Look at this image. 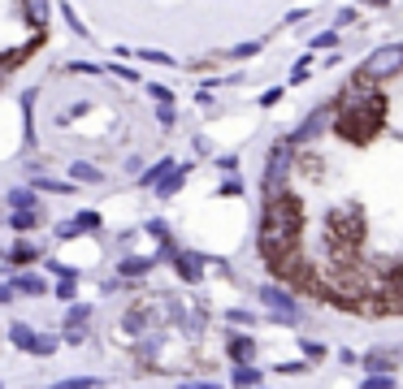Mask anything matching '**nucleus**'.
I'll use <instances>...</instances> for the list:
<instances>
[{
	"instance_id": "1",
	"label": "nucleus",
	"mask_w": 403,
	"mask_h": 389,
	"mask_svg": "<svg viewBox=\"0 0 403 389\" xmlns=\"http://www.w3.org/2000/svg\"><path fill=\"white\" fill-rule=\"evenodd\" d=\"M299 229H304V207L291 195H278L265 203V225H260V255L269 264L295 255V243H299Z\"/></svg>"
},
{
	"instance_id": "2",
	"label": "nucleus",
	"mask_w": 403,
	"mask_h": 389,
	"mask_svg": "<svg viewBox=\"0 0 403 389\" xmlns=\"http://www.w3.org/2000/svg\"><path fill=\"white\" fill-rule=\"evenodd\" d=\"M377 125H382V109L369 113V104H338L334 109V130L351 143H364L377 135Z\"/></svg>"
},
{
	"instance_id": "3",
	"label": "nucleus",
	"mask_w": 403,
	"mask_h": 389,
	"mask_svg": "<svg viewBox=\"0 0 403 389\" xmlns=\"http://www.w3.org/2000/svg\"><path fill=\"white\" fill-rule=\"evenodd\" d=\"M395 74H403V43L377 48L373 57L360 65V78H373V83H382V78H395Z\"/></svg>"
},
{
	"instance_id": "4",
	"label": "nucleus",
	"mask_w": 403,
	"mask_h": 389,
	"mask_svg": "<svg viewBox=\"0 0 403 389\" xmlns=\"http://www.w3.org/2000/svg\"><path fill=\"white\" fill-rule=\"evenodd\" d=\"M291 147H295V143L286 139V143H278V147L269 151V169H265V195H269V199L282 195V182H286V173H291V161H295Z\"/></svg>"
},
{
	"instance_id": "5",
	"label": "nucleus",
	"mask_w": 403,
	"mask_h": 389,
	"mask_svg": "<svg viewBox=\"0 0 403 389\" xmlns=\"http://www.w3.org/2000/svg\"><path fill=\"white\" fill-rule=\"evenodd\" d=\"M260 303H265L282 325H291V320L299 316V299H295V294H286L282 285H260Z\"/></svg>"
},
{
	"instance_id": "6",
	"label": "nucleus",
	"mask_w": 403,
	"mask_h": 389,
	"mask_svg": "<svg viewBox=\"0 0 403 389\" xmlns=\"http://www.w3.org/2000/svg\"><path fill=\"white\" fill-rule=\"evenodd\" d=\"M330 113H334L330 104H321V109H312V113H308V121H304V125H299L295 135H291V143H308V139H317L321 130L330 125Z\"/></svg>"
},
{
	"instance_id": "7",
	"label": "nucleus",
	"mask_w": 403,
	"mask_h": 389,
	"mask_svg": "<svg viewBox=\"0 0 403 389\" xmlns=\"http://www.w3.org/2000/svg\"><path fill=\"white\" fill-rule=\"evenodd\" d=\"M87 229H91V233L100 229V212H91V207H87V212H79V217L61 229V238H74V233H87Z\"/></svg>"
},
{
	"instance_id": "8",
	"label": "nucleus",
	"mask_w": 403,
	"mask_h": 389,
	"mask_svg": "<svg viewBox=\"0 0 403 389\" xmlns=\"http://www.w3.org/2000/svg\"><path fill=\"white\" fill-rule=\"evenodd\" d=\"M173 264H178V277L183 281H195L199 273H204V259L191 255V251H178V255H173Z\"/></svg>"
},
{
	"instance_id": "9",
	"label": "nucleus",
	"mask_w": 403,
	"mask_h": 389,
	"mask_svg": "<svg viewBox=\"0 0 403 389\" xmlns=\"http://www.w3.org/2000/svg\"><path fill=\"white\" fill-rule=\"evenodd\" d=\"M9 342H13V346H22V350H35V329H31V325H22V320H18V325H9Z\"/></svg>"
},
{
	"instance_id": "10",
	"label": "nucleus",
	"mask_w": 403,
	"mask_h": 389,
	"mask_svg": "<svg viewBox=\"0 0 403 389\" xmlns=\"http://www.w3.org/2000/svg\"><path fill=\"white\" fill-rule=\"evenodd\" d=\"M13 290H18V294H44V281H39L35 273H18V277H13Z\"/></svg>"
},
{
	"instance_id": "11",
	"label": "nucleus",
	"mask_w": 403,
	"mask_h": 389,
	"mask_svg": "<svg viewBox=\"0 0 403 389\" xmlns=\"http://www.w3.org/2000/svg\"><path fill=\"white\" fill-rule=\"evenodd\" d=\"M330 233H343V238L351 243L360 233V225H356V217H330Z\"/></svg>"
},
{
	"instance_id": "12",
	"label": "nucleus",
	"mask_w": 403,
	"mask_h": 389,
	"mask_svg": "<svg viewBox=\"0 0 403 389\" xmlns=\"http://www.w3.org/2000/svg\"><path fill=\"white\" fill-rule=\"evenodd\" d=\"M169 169H173V161H169V156H165V161H161V165H152V169H147V173L139 177V186H152V191H157V182H161V177H165Z\"/></svg>"
},
{
	"instance_id": "13",
	"label": "nucleus",
	"mask_w": 403,
	"mask_h": 389,
	"mask_svg": "<svg viewBox=\"0 0 403 389\" xmlns=\"http://www.w3.org/2000/svg\"><path fill=\"white\" fill-rule=\"evenodd\" d=\"M22 13H27L35 26H44L48 22V0H22Z\"/></svg>"
},
{
	"instance_id": "14",
	"label": "nucleus",
	"mask_w": 403,
	"mask_h": 389,
	"mask_svg": "<svg viewBox=\"0 0 403 389\" xmlns=\"http://www.w3.org/2000/svg\"><path fill=\"white\" fill-rule=\"evenodd\" d=\"M230 355H234L239 363H247L251 355H256V342H251V337H230Z\"/></svg>"
},
{
	"instance_id": "15",
	"label": "nucleus",
	"mask_w": 403,
	"mask_h": 389,
	"mask_svg": "<svg viewBox=\"0 0 403 389\" xmlns=\"http://www.w3.org/2000/svg\"><path fill=\"white\" fill-rule=\"evenodd\" d=\"M35 255H39V251H35L31 243H13V251H9V259H13L18 268H22V264H35Z\"/></svg>"
},
{
	"instance_id": "16",
	"label": "nucleus",
	"mask_w": 403,
	"mask_h": 389,
	"mask_svg": "<svg viewBox=\"0 0 403 389\" xmlns=\"http://www.w3.org/2000/svg\"><path fill=\"white\" fill-rule=\"evenodd\" d=\"M9 225H13V229H35V207H13Z\"/></svg>"
},
{
	"instance_id": "17",
	"label": "nucleus",
	"mask_w": 403,
	"mask_h": 389,
	"mask_svg": "<svg viewBox=\"0 0 403 389\" xmlns=\"http://www.w3.org/2000/svg\"><path fill=\"white\" fill-rule=\"evenodd\" d=\"M230 381H234V385H260V372L247 368V363H239V368L230 372Z\"/></svg>"
},
{
	"instance_id": "18",
	"label": "nucleus",
	"mask_w": 403,
	"mask_h": 389,
	"mask_svg": "<svg viewBox=\"0 0 403 389\" xmlns=\"http://www.w3.org/2000/svg\"><path fill=\"white\" fill-rule=\"evenodd\" d=\"M70 173H74V182H100V177H105V173H100L95 165H87V161H79Z\"/></svg>"
},
{
	"instance_id": "19",
	"label": "nucleus",
	"mask_w": 403,
	"mask_h": 389,
	"mask_svg": "<svg viewBox=\"0 0 403 389\" xmlns=\"http://www.w3.org/2000/svg\"><path fill=\"white\" fill-rule=\"evenodd\" d=\"M152 268V259H121V277H143Z\"/></svg>"
},
{
	"instance_id": "20",
	"label": "nucleus",
	"mask_w": 403,
	"mask_h": 389,
	"mask_svg": "<svg viewBox=\"0 0 403 389\" xmlns=\"http://www.w3.org/2000/svg\"><path fill=\"white\" fill-rule=\"evenodd\" d=\"M178 186H183V169H169V177H161V186H157V191H161V195H173Z\"/></svg>"
},
{
	"instance_id": "21",
	"label": "nucleus",
	"mask_w": 403,
	"mask_h": 389,
	"mask_svg": "<svg viewBox=\"0 0 403 389\" xmlns=\"http://www.w3.org/2000/svg\"><path fill=\"white\" fill-rule=\"evenodd\" d=\"M9 203H13V207H35V191H27V186L9 191Z\"/></svg>"
},
{
	"instance_id": "22",
	"label": "nucleus",
	"mask_w": 403,
	"mask_h": 389,
	"mask_svg": "<svg viewBox=\"0 0 403 389\" xmlns=\"http://www.w3.org/2000/svg\"><path fill=\"white\" fill-rule=\"evenodd\" d=\"M390 363H395V359H390L386 350H377V355H364V368H373V372H377V368H390Z\"/></svg>"
},
{
	"instance_id": "23",
	"label": "nucleus",
	"mask_w": 403,
	"mask_h": 389,
	"mask_svg": "<svg viewBox=\"0 0 403 389\" xmlns=\"http://www.w3.org/2000/svg\"><path fill=\"white\" fill-rule=\"evenodd\" d=\"M395 381L386 376V372H373V376H364V389H390Z\"/></svg>"
},
{
	"instance_id": "24",
	"label": "nucleus",
	"mask_w": 403,
	"mask_h": 389,
	"mask_svg": "<svg viewBox=\"0 0 403 389\" xmlns=\"http://www.w3.org/2000/svg\"><path fill=\"white\" fill-rule=\"evenodd\" d=\"M256 52H260V43H239V48H230V57L247 61V57H256Z\"/></svg>"
},
{
	"instance_id": "25",
	"label": "nucleus",
	"mask_w": 403,
	"mask_h": 389,
	"mask_svg": "<svg viewBox=\"0 0 403 389\" xmlns=\"http://www.w3.org/2000/svg\"><path fill=\"white\" fill-rule=\"evenodd\" d=\"M121 325H126V329H131V333H143V311H131V316H126Z\"/></svg>"
},
{
	"instance_id": "26",
	"label": "nucleus",
	"mask_w": 403,
	"mask_h": 389,
	"mask_svg": "<svg viewBox=\"0 0 403 389\" xmlns=\"http://www.w3.org/2000/svg\"><path fill=\"white\" fill-rule=\"evenodd\" d=\"M312 48H338V35H334V31H325V35H317V39H312Z\"/></svg>"
},
{
	"instance_id": "27",
	"label": "nucleus",
	"mask_w": 403,
	"mask_h": 389,
	"mask_svg": "<svg viewBox=\"0 0 403 389\" xmlns=\"http://www.w3.org/2000/svg\"><path fill=\"white\" fill-rule=\"evenodd\" d=\"M87 316H91V307H83V303H79V307H70V325H83Z\"/></svg>"
},
{
	"instance_id": "28",
	"label": "nucleus",
	"mask_w": 403,
	"mask_h": 389,
	"mask_svg": "<svg viewBox=\"0 0 403 389\" xmlns=\"http://www.w3.org/2000/svg\"><path fill=\"white\" fill-rule=\"evenodd\" d=\"M53 350H57L53 337H35V355H53Z\"/></svg>"
},
{
	"instance_id": "29",
	"label": "nucleus",
	"mask_w": 403,
	"mask_h": 389,
	"mask_svg": "<svg viewBox=\"0 0 403 389\" xmlns=\"http://www.w3.org/2000/svg\"><path fill=\"white\" fill-rule=\"evenodd\" d=\"M221 195H243V182H239V177H230V182L221 186Z\"/></svg>"
},
{
	"instance_id": "30",
	"label": "nucleus",
	"mask_w": 403,
	"mask_h": 389,
	"mask_svg": "<svg viewBox=\"0 0 403 389\" xmlns=\"http://www.w3.org/2000/svg\"><path fill=\"white\" fill-rule=\"evenodd\" d=\"M57 294H61V299H74V281H70V277H61V285H57Z\"/></svg>"
},
{
	"instance_id": "31",
	"label": "nucleus",
	"mask_w": 403,
	"mask_h": 389,
	"mask_svg": "<svg viewBox=\"0 0 403 389\" xmlns=\"http://www.w3.org/2000/svg\"><path fill=\"white\" fill-rule=\"evenodd\" d=\"M161 125H173V109H169V100H161Z\"/></svg>"
},
{
	"instance_id": "32",
	"label": "nucleus",
	"mask_w": 403,
	"mask_h": 389,
	"mask_svg": "<svg viewBox=\"0 0 403 389\" xmlns=\"http://www.w3.org/2000/svg\"><path fill=\"white\" fill-rule=\"evenodd\" d=\"M13 299V285H0V303H9Z\"/></svg>"
},
{
	"instance_id": "33",
	"label": "nucleus",
	"mask_w": 403,
	"mask_h": 389,
	"mask_svg": "<svg viewBox=\"0 0 403 389\" xmlns=\"http://www.w3.org/2000/svg\"><path fill=\"white\" fill-rule=\"evenodd\" d=\"M369 5H386V0H369Z\"/></svg>"
}]
</instances>
